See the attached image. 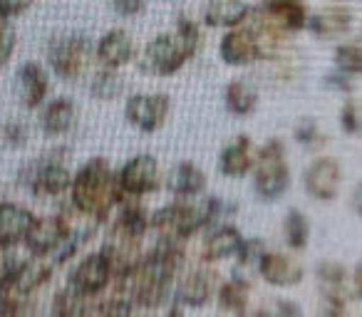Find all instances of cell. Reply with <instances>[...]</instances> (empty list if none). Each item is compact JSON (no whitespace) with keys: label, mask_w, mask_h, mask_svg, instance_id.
Segmentation results:
<instances>
[{"label":"cell","mask_w":362,"mask_h":317,"mask_svg":"<svg viewBox=\"0 0 362 317\" xmlns=\"http://www.w3.org/2000/svg\"><path fill=\"white\" fill-rule=\"evenodd\" d=\"M122 189L117 184V174L107 164V159L95 156L87 164H82L80 172L72 177L70 201L82 216L95 218L97 223H105L122 201Z\"/></svg>","instance_id":"obj_1"},{"label":"cell","mask_w":362,"mask_h":317,"mask_svg":"<svg viewBox=\"0 0 362 317\" xmlns=\"http://www.w3.org/2000/svg\"><path fill=\"white\" fill-rule=\"evenodd\" d=\"M291 189V167L281 139H268L258 149L256 167H253V191L261 201H278Z\"/></svg>","instance_id":"obj_2"},{"label":"cell","mask_w":362,"mask_h":317,"mask_svg":"<svg viewBox=\"0 0 362 317\" xmlns=\"http://www.w3.org/2000/svg\"><path fill=\"white\" fill-rule=\"evenodd\" d=\"M95 55V45L82 32H65L57 35L47 45V65L62 82H77L90 67Z\"/></svg>","instance_id":"obj_3"},{"label":"cell","mask_w":362,"mask_h":317,"mask_svg":"<svg viewBox=\"0 0 362 317\" xmlns=\"http://www.w3.org/2000/svg\"><path fill=\"white\" fill-rule=\"evenodd\" d=\"M194 60V55L189 52V47L181 42V37L171 32H159L154 35L141 50V72L156 77H171L176 72H181L189 62Z\"/></svg>","instance_id":"obj_4"},{"label":"cell","mask_w":362,"mask_h":317,"mask_svg":"<svg viewBox=\"0 0 362 317\" xmlns=\"http://www.w3.org/2000/svg\"><path fill=\"white\" fill-rule=\"evenodd\" d=\"M60 156H65V149L50 151L40 159V162L30 164L23 172V184L37 196H62L70 191L72 174L70 169L62 164Z\"/></svg>","instance_id":"obj_5"},{"label":"cell","mask_w":362,"mask_h":317,"mask_svg":"<svg viewBox=\"0 0 362 317\" xmlns=\"http://www.w3.org/2000/svg\"><path fill=\"white\" fill-rule=\"evenodd\" d=\"M171 114V97L164 92H136L127 97L124 119L144 134H154Z\"/></svg>","instance_id":"obj_6"},{"label":"cell","mask_w":362,"mask_h":317,"mask_svg":"<svg viewBox=\"0 0 362 317\" xmlns=\"http://www.w3.org/2000/svg\"><path fill=\"white\" fill-rule=\"evenodd\" d=\"M117 184L124 198L149 196L159 189V162L151 154H136L119 169Z\"/></svg>","instance_id":"obj_7"},{"label":"cell","mask_w":362,"mask_h":317,"mask_svg":"<svg viewBox=\"0 0 362 317\" xmlns=\"http://www.w3.org/2000/svg\"><path fill=\"white\" fill-rule=\"evenodd\" d=\"M342 186V167L335 156H317L303 172V189L315 201H335Z\"/></svg>","instance_id":"obj_8"},{"label":"cell","mask_w":362,"mask_h":317,"mask_svg":"<svg viewBox=\"0 0 362 317\" xmlns=\"http://www.w3.org/2000/svg\"><path fill=\"white\" fill-rule=\"evenodd\" d=\"M218 290V273L206 265L179 273L174 285V297L184 307H204Z\"/></svg>","instance_id":"obj_9"},{"label":"cell","mask_w":362,"mask_h":317,"mask_svg":"<svg viewBox=\"0 0 362 317\" xmlns=\"http://www.w3.org/2000/svg\"><path fill=\"white\" fill-rule=\"evenodd\" d=\"M218 57L228 67H251L256 62H261L256 35H253L246 23L238 28H231V30H223V37L218 40Z\"/></svg>","instance_id":"obj_10"},{"label":"cell","mask_w":362,"mask_h":317,"mask_svg":"<svg viewBox=\"0 0 362 317\" xmlns=\"http://www.w3.org/2000/svg\"><path fill=\"white\" fill-rule=\"evenodd\" d=\"M110 282H112V268L102 251L85 256L70 273V287H75L85 297H95L100 292H105Z\"/></svg>","instance_id":"obj_11"},{"label":"cell","mask_w":362,"mask_h":317,"mask_svg":"<svg viewBox=\"0 0 362 317\" xmlns=\"http://www.w3.org/2000/svg\"><path fill=\"white\" fill-rule=\"evenodd\" d=\"M355 25V16L345 3H332L327 8L308 16L305 32H310L315 40H342Z\"/></svg>","instance_id":"obj_12"},{"label":"cell","mask_w":362,"mask_h":317,"mask_svg":"<svg viewBox=\"0 0 362 317\" xmlns=\"http://www.w3.org/2000/svg\"><path fill=\"white\" fill-rule=\"evenodd\" d=\"M70 233L72 228L65 221V216H42L33 221L25 236V246L33 256H47V253H55Z\"/></svg>","instance_id":"obj_13"},{"label":"cell","mask_w":362,"mask_h":317,"mask_svg":"<svg viewBox=\"0 0 362 317\" xmlns=\"http://www.w3.org/2000/svg\"><path fill=\"white\" fill-rule=\"evenodd\" d=\"M136 55L134 40L127 30L122 28H112V30L102 32L100 40L95 45V57L102 67L107 70H122V67L132 65Z\"/></svg>","instance_id":"obj_14"},{"label":"cell","mask_w":362,"mask_h":317,"mask_svg":"<svg viewBox=\"0 0 362 317\" xmlns=\"http://www.w3.org/2000/svg\"><path fill=\"white\" fill-rule=\"evenodd\" d=\"M258 159V146L248 134H238L231 144H226L218 154V172L226 179H243L253 172Z\"/></svg>","instance_id":"obj_15"},{"label":"cell","mask_w":362,"mask_h":317,"mask_svg":"<svg viewBox=\"0 0 362 317\" xmlns=\"http://www.w3.org/2000/svg\"><path fill=\"white\" fill-rule=\"evenodd\" d=\"M258 275L273 287H296L300 285L303 275V268L296 258L286 256V253H278V251H266L261 256L256 265Z\"/></svg>","instance_id":"obj_16"},{"label":"cell","mask_w":362,"mask_h":317,"mask_svg":"<svg viewBox=\"0 0 362 317\" xmlns=\"http://www.w3.org/2000/svg\"><path fill=\"white\" fill-rule=\"evenodd\" d=\"M251 8L246 0H206L202 8V25L211 30H231L246 23Z\"/></svg>","instance_id":"obj_17"},{"label":"cell","mask_w":362,"mask_h":317,"mask_svg":"<svg viewBox=\"0 0 362 317\" xmlns=\"http://www.w3.org/2000/svg\"><path fill=\"white\" fill-rule=\"evenodd\" d=\"M18 92H21V102L25 109H37L47 100V92H50V77H47L45 67L37 65V62L21 65V70H18Z\"/></svg>","instance_id":"obj_18"},{"label":"cell","mask_w":362,"mask_h":317,"mask_svg":"<svg viewBox=\"0 0 362 317\" xmlns=\"http://www.w3.org/2000/svg\"><path fill=\"white\" fill-rule=\"evenodd\" d=\"M206 174L192 162H179L166 177V189L176 198H197L206 191Z\"/></svg>","instance_id":"obj_19"},{"label":"cell","mask_w":362,"mask_h":317,"mask_svg":"<svg viewBox=\"0 0 362 317\" xmlns=\"http://www.w3.org/2000/svg\"><path fill=\"white\" fill-rule=\"evenodd\" d=\"M35 216L25 206L0 203V248H11L18 241H25Z\"/></svg>","instance_id":"obj_20"},{"label":"cell","mask_w":362,"mask_h":317,"mask_svg":"<svg viewBox=\"0 0 362 317\" xmlns=\"http://www.w3.org/2000/svg\"><path fill=\"white\" fill-rule=\"evenodd\" d=\"M243 246V236L236 226H223L214 228L204 241V263H221L228 258H236Z\"/></svg>","instance_id":"obj_21"},{"label":"cell","mask_w":362,"mask_h":317,"mask_svg":"<svg viewBox=\"0 0 362 317\" xmlns=\"http://www.w3.org/2000/svg\"><path fill=\"white\" fill-rule=\"evenodd\" d=\"M223 104H226L228 114L233 116H251L258 109V90L251 80L246 77H236L226 85L223 90Z\"/></svg>","instance_id":"obj_22"},{"label":"cell","mask_w":362,"mask_h":317,"mask_svg":"<svg viewBox=\"0 0 362 317\" xmlns=\"http://www.w3.org/2000/svg\"><path fill=\"white\" fill-rule=\"evenodd\" d=\"M75 119H77V107L70 97H57L52 100L50 104L45 107L42 112V131L47 136H65L67 131L75 126Z\"/></svg>","instance_id":"obj_23"},{"label":"cell","mask_w":362,"mask_h":317,"mask_svg":"<svg viewBox=\"0 0 362 317\" xmlns=\"http://www.w3.org/2000/svg\"><path fill=\"white\" fill-rule=\"evenodd\" d=\"M216 295H218V305H221L223 310L241 317L248 307V300H251V280L231 275L226 282L218 285Z\"/></svg>","instance_id":"obj_24"},{"label":"cell","mask_w":362,"mask_h":317,"mask_svg":"<svg viewBox=\"0 0 362 317\" xmlns=\"http://www.w3.org/2000/svg\"><path fill=\"white\" fill-rule=\"evenodd\" d=\"M283 238L291 251H305L310 243V221L300 208H288L283 218Z\"/></svg>","instance_id":"obj_25"},{"label":"cell","mask_w":362,"mask_h":317,"mask_svg":"<svg viewBox=\"0 0 362 317\" xmlns=\"http://www.w3.org/2000/svg\"><path fill=\"white\" fill-rule=\"evenodd\" d=\"M90 95L100 102H115L124 95V80L119 77V70H107L102 67L90 82Z\"/></svg>","instance_id":"obj_26"},{"label":"cell","mask_w":362,"mask_h":317,"mask_svg":"<svg viewBox=\"0 0 362 317\" xmlns=\"http://www.w3.org/2000/svg\"><path fill=\"white\" fill-rule=\"evenodd\" d=\"M315 277L322 287V295H347V270L337 261H322L315 268Z\"/></svg>","instance_id":"obj_27"},{"label":"cell","mask_w":362,"mask_h":317,"mask_svg":"<svg viewBox=\"0 0 362 317\" xmlns=\"http://www.w3.org/2000/svg\"><path fill=\"white\" fill-rule=\"evenodd\" d=\"M293 139L305 151H317L327 144V134L320 129V121H317L315 116H303V119L293 126Z\"/></svg>","instance_id":"obj_28"},{"label":"cell","mask_w":362,"mask_h":317,"mask_svg":"<svg viewBox=\"0 0 362 317\" xmlns=\"http://www.w3.org/2000/svg\"><path fill=\"white\" fill-rule=\"evenodd\" d=\"M87 315V297L80 295L75 287L67 285L52 300L50 317H85Z\"/></svg>","instance_id":"obj_29"},{"label":"cell","mask_w":362,"mask_h":317,"mask_svg":"<svg viewBox=\"0 0 362 317\" xmlns=\"http://www.w3.org/2000/svg\"><path fill=\"white\" fill-rule=\"evenodd\" d=\"M332 65L335 70L345 72L350 77L362 75V45L360 42H340L332 50Z\"/></svg>","instance_id":"obj_30"},{"label":"cell","mask_w":362,"mask_h":317,"mask_svg":"<svg viewBox=\"0 0 362 317\" xmlns=\"http://www.w3.org/2000/svg\"><path fill=\"white\" fill-rule=\"evenodd\" d=\"M202 23L194 20V18L189 16H179L174 23V32L181 37V42L189 47V52H192L194 57L199 55V50H202V42H204V35H202Z\"/></svg>","instance_id":"obj_31"},{"label":"cell","mask_w":362,"mask_h":317,"mask_svg":"<svg viewBox=\"0 0 362 317\" xmlns=\"http://www.w3.org/2000/svg\"><path fill=\"white\" fill-rule=\"evenodd\" d=\"M132 302L122 295H112L107 300L97 302L95 307H87V315L85 317H132Z\"/></svg>","instance_id":"obj_32"},{"label":"cell","mask_w":362,"mask_h":317,"mask_svg":"<svg viewBox=\"0 0 362 317\" xmlns=\"http://www.w3.org/2000/svg\"><path fill=\"white\" fill-rule=\"evenodd\" d=\"M25 297L6 280H0V317H23L25 315Z\"/></svg>","instance_id":"obj_33"},{"label":"cell","mask_w":362,"mask_h":317,"mask_svg":"<svg viewBox=\"0 0 362 317\" xmlns=\"http://www.w3.org/2000/svg\"><path fill=\"white\" fill-rule=\"evenodd\" d=\"M253 317H303V307L286 297H273L266 305L258 307Z\"/></svg>","instance_id":"obj_34"},{"label":"cell","mask_w":362,"mask_h":317,"mask_svg":"<svg viewBox=\"0 0 362 317\" xmlns=\"http://www.w3.org/2000/svg\"><path fill=\"white\" fill-rule=\"evenodd\" d=\"M337 121H340V129L350 136L362 131V112L352 97H345V102L340 107V114H337Z\"/></svg>","instance_id":"obj_35"},{"label":"cell","mask_w":362,"mask_h":317,"mask_svg":"<svg viewBox=\"0 0 362 317\" xmlns=\"http://www.w3.org/2000/svg\"><path fill=\"white\" fill-rule=\"evenodd\" d=\"M322 87L330 92H337V95H342V97H350L352 90H355V80H352L350 75H345V72L332 70V72H327V75H322Z\"/></svg>","instance_id":"obj_36"},{"label":"cell","mask_w":362,"mask_h":317,"mask_svg":"<svg viewBox=\"0 0 362 317\" xmlns=\"http://www.w3.org/2000/svg\"><path fill=\"white\" fill-rule=\"evenodd\" d=\"M16 45H18L16 28L11 25V20H6L3 28H0V67L8 65V60H11L13 52H16Z\"/></svg>","instance_id":"obj_37"},{"label":"cell","mask_w":362,"mask_h":317,"mask_svg":"<svg viewBox=\"0 0 362 317\" xmlns=\"http://www.w3.org/2000/svg\"><path fill=\"white\" fill-rule=\"evenodd\" d=\"M112 11L119 18H139L146 13V0H112Z\"/></svg>","instance_id":"obj_38"},{"label":"cell","mask_w":362,"mask_h":317,"mask_svg":"<svg viewBox=\"0 0 362 317\" xmlns=\"http://www.w3.org/2000/svg\"><path fill=\"white\" fill-rule=\"evenodd\" d=\"M322 317H350L347 312V295H322Z\"/></svg>","instance_id":"obj_39"},{"label":"cell","mask_w":362,"mask_h":317,"mask_svg":"<svg viewBox=\"0 0 362 317\" xmlns=\"http://www.w3.org/2000/svg\"><path fill=\"white\" fill-rule=\"evenodd\" d=\"M33 6H35V0H0V18L11 20V18L23 16Z\"/></svg>","instance_id":"obj_40"},{"label":"cell","mask_w":362,"mask_h":317,"mask_svg":"<svg viewBox=\"0 0 362 317\" xmlns=\"http://www.w3.org/2000/svg\"><path fill=\"white\" fill-rule=\"evenodd\" d=\"M3 139L8 146H23L28 141V126L21 121H11V124L3 126Z\"/></svg>","instance_id":"obj_41"},{"label":"cell","mask_w":362,"mask_h":317,"mask_svg":"<svg viewBox=\"0 0 362 317\" xmlns=\"http://www.w3.org/2000/svg\"><path fill=\"white\" fill-rule=\"evenodd\" d=\"M350 208L357 213V216L362 218V181H357L355 189H352V193H350Z\"/></svg>","instance_id":"obj_42"},{"label":"cell","mask_w":362,"mask_h":317,"mask_svg":"<svg viewBox=\"0 0 362 317\" xmlns=\"http://www.w3.org/2000/svg\"><path fill=\"white\" fill-rule=\"evenodd\" d=\"M352 292H355L357 300H362V261L355 265V270H352Z\"/></svg>","instance_id":"obj_43"},{"label":"cell","mask_w":362,"mask_h":317,"mask_svg":"<svg viewBox=\"0 0 362 317\" xmlns=\"http://www.w3.org/2000/svg\"><path fill=\"white\" fill-rule=\"evenodd\" d=\"M291 0H256V6L261 8V11H266V13H276V11H281L283 6H288Z\"/></svg>","instance_id":"obj_44"},{"label":"cell","mask_w":362,"mask_h":317,"mask_svg":"<svg viewBox=\"0 0 362 317\" xmlns=\"http://www.w3.org/2000/svg\"><path fill=\"white\" fill-rule=\"evenodd\" d=\"M166 317H184V305H179L176 300H171V305L166 307Z\"/></svg>","instance_id":"obj_45"},{"label":"cell","mask_w":362,"mask_h":317,"mask_svg":"<svg viewBox=\"0 0 362 317\" xmlns=\"http://www.w3.org/2000/svg\"><path fill=\"white\" fill-rule=\"evenodd\" d=\"M332 3H347V0H332Z\"/></svg>","instance_id":"obj_46"},{"label":"cell","mask_w":362,"mask_h":317,"mask_svg":"<svg viewBox=\"0 0 362 317\" xmlns=\"http://www.w3.org/2000/svg\"><path fill=\"white\" fill-rule=\"evenodd\" d=\"M3 23H6V20H3V18H0V28H3Z\"/></svg>","instance_id":"obj_47"},{"label":"cell","mask_w":362,"mask_h":317,"mask_svg":"<svg viewBox=\"0 0 362 317\" xmlns=\"http://www.w3.org/2000/svg\"><path fill=\"white\" fill-rule=\"evenodd\" d=\"M132 317H139V315H132Z\"/></svg>","instance_id":"obj_48"}]
</instances>
